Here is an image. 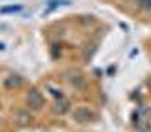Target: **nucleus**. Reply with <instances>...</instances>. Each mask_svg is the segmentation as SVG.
Wrapping results in <instances>:
<instances>
[{
  "mask_svg": "<svg viewBox=\"0 0 151 132\" xmlns=\"http://www.w3.org/2000/svg\"><path fill=\"white\" fill-rule=\"evenodd\" d=\"M70 111V102L66 100V98H60V100L55 102L53 106V113H57V115H64V113Z\"/></svg>",
  "mask_w": 151,
  "mask_h": 132,
  "instance_id": "3",
  "label": "nucleus"
},
{
  "mask_svg": "<svg viewBox=\"0 0 151 132\" xmlns=\"http://www.w3.org/2000/svg\"><path fill=\"white\" fill-rule=\"evenodd\" d=\"M44 96H42V93L38 91V89H30L27 94V106H28V110H34V111H40V110H44Z\"/></svg>",
  "mask_w": 151,
  "mask_h": 132,
  "instance_id": "2",
  "label": "nucleus"
},
{
  "mask_svg": "<svg viewBox=\"0 0 151 132\" xmlns=\"http://www.w3.org/2000/svg\"><path fill=\"white\" fill-rule=\"evenodd\" d=\"M4 85H6L8 89H15V87H19V85H21V77H19V75H8L6 79H4Z\"/></svg>",
  "mask_w": 151,
  "mask_h": 132,
  "instance_id": "5",
  "label": "nucleus"
},
{
  "mask_svg": "<svg viewBox=\"0 0 151 132\" xmlns=\"http://www.w3.org/2000/svg\"><path fill=\"white\" fill-rule=\"evenodd\" d=\"M72 117H74L76 123H79V125H87V123L96 119V113H94L89 106H79V108H76L72 111Z\"/></svg>",
  "mask_w": 151,
  "mask_h": 132,
  "instance_id": "1",
  "label": "nucleus"
},
{
  "mask_svg": "<svg viewBox=\"0 0 151 132\" xmlns=\"http://www.w3.org/2000/svg\"><path fill=\"white\" fill-rule=\"evenodd\" d=\"M21 6H6V8H0V13H12V11H19Z\"/></svg>",
  "mask_w": 151,
  "mask_h": 132,
  "instance_id": "6",
  "label": "nucleus"
},
{
  "mask_svg": "<svg viewBox=\"0 0 151 132\" xmlns=\"http://www.w3.org/2000/svg\"><path fill=\"white\" fill-rule=\"evenodd\" d=\"M17 123L19 125H30L32 123V113H30V110H19L17 111Z\"/></svg>",
  "mask_w": 151,
  "mask_h": 132,
  "instance_id": "4",
  "label": "nucleus"
},
{
  "mask_svg": "<svg viewBox=\"0 0 151 132\" xmlns=\"http://www.w3.org/2000/svg\"><path fill=\"white\" fill-rule=\"evenodd\" d=\"M136 4L142 9H151V0H136Z\"/></svg>",
  "mask_w": 151,
  "mask_h": 132,
  "instance_id": "7",
  "label": "nucleus"
}]
</instances>
